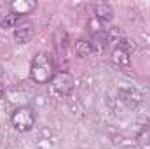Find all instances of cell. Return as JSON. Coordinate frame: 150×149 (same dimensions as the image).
<instances>
[{"label":"cell","mask_w":150,"mask_h":149,"mask_svg":"<svg viewBox=\"0 0 150 149\" xmlns=\"http://www.w3.org/2000/svg\"><path fill=\"white\" fill-rule=\"evenodd\" d=\"M30 75H32V79L35 82H38V84L51 82V79L54 75V65H52L51 56L45 54V53H38L37 56L33 58V62H32Z\"/></svg>","instance_id":"6da1fadb"},{"label":"cell","mask_w":150,"mask_h":149,"mask_svg":"<svg viewBox=\"0 0 150 149\" xmlns=\"http://www.w3.org/2000/svg\"><path fill=\"white\" fill-rule=\"evenodd\" d=\"M11 125L18 132H30L35 125V111L28 105L18 107L11 114Z\"/></svg>","instance_id":"7a4b0ae2"},{"label":"cell","mask_w":150,"mask_h":149,"mask_svg":"<svg viewBox=\"0 0 150 149\" xmlns=\"http://www.w3.org/2000/svg\"><path fill=\"white\" fill-rule=\"evenodd\" d=\"M49 84H51V88H52L54 93H58L59 97H67L74 90V77H72V74H68L65 70L54 72V75H52V79H51Z\"/></svg>","instance_id":"3957f363"},{"label":"cell","mask_w":150,"mask_h":149,"mask_svg":"<svg viewBox=\"0 0 150 149\" xmlns=\"http://www.w3.org/2000/svg\"><path fill=\"white\" fill-rule=\"evenodd\" d=\"M131 49H133V44L129 40L119 39L115 49L112 51V62L119 67H127L131 62Z\"/></svg>","instance_id":"277c9868"},{"label":"cell","mask_w":150,"mask_h":149,"mask_svg":"<svg viewBox=\"0 0 150 149\" xmlns=\"http://www.w3.org/2000/svg\"><path fill=\"white\" fill-rule=\"evenodd\" d=\"M119 98L122 104H126L127 107H138L143 102V95L134 90V88H127V90H120L119 91Z\"/></svg>","instance_id":"5b68a950"},{"label":"cell","mask_w":150,"mask_h":149,"mask_svg":"<svg viewBox=\"0 0 150 149\" xmlns=\"http://www.w3.org/2000/svg\"><path fill=\"white\" fill-rule=\"evenodd\" d=\"M33 34H35V30H33V25H30V23H23V25H18L14 28V39L18 44L30 42L33 39Z\"/></svg>","instance_id":"8992f818"},{"label":"cell","mask_w":150,"mask_h":149,"mask_svg":"<svg viewBox=\"0 0 150 149\" xmlns=\"http://www.w3.org/2000/svg\"><path fill=\"white\" fill-rule=\"evenodd\" d=\"M94 18L101 23H107V21H112L113 18V9L108 4H96L94 5Z\"/></svg>","instance_id":"52a82bcc"},{"label":"cell","mask_w":150,"mask_h":149,"mask_svg":"<svg viewBox=\"0 0 150 149\" xmlns=\"http://www.w3.org/2000/svg\"><path fill=\"white\" fill-rule=\"evenodd\" d=\"M33 9H35V2H25V0H18V2H12V4H11V12H14V14H18V16L30 14Z\"/></svg>","instance_id":"ba28073f"},{"label":"cell","mask_w":150,"mask_h":149,"mask_svg":"<svg viewBox=\"0 0 150 149\" xmlns=\"http://www.w3.org/2000/svg\"><path fill=\"white\" fill-rule=\"evenodd\" d=\"M107 42H108V35H107L105 32H100V34L93 35V40H91L93 51H94L96 54H101V53L107 49Z\"/></svg>","instance_id":"9c48e42d"},{"label":"cell","mask_w":150,"mask_h":149,"mask_svg":"<svg viewBox=\"0 0 150 149\" xmlns=\"http://www.w3.org/2000/svg\"><path fill=\"white\" fill-rule=\"evenodd\" d=\"M75 53H77L80 58H86V56H89L91 53H94L91 40H79V42L75 44Z\"/></svg>","instance_id":"30bf717a"},{"label":"cell","mask_w":150,"mask_h":149,"mask_svg":"<svg viewBox=\"0 0 150 149\" xmlns=\"http://www.w3.org/2000/svg\"><path fill=\"white\" fill-rule=\"evenodd\" d=\"M21 18H23V16H18V14L11 12V14H5V18L2 19L0 25H2V28H16V27L19 25Z\"/></svg>","instance_id":"8fae6325"},{"label":"cell","mask_w":150,"mask_h":149,"mask_svg":"<svg viewBox=\"0 0 150 149\" xmlns=\"http://www.w3.org/2000/svg\"><path fill=\"white\" fill-rule=\"evenodd\" d=\"M2 97H4V86L0 84V98H2Z\"/></svg>","instance_id":"7c38bea8"},{"label":"cell","mask_w":150,"mask_h":149,"mask_svg":"<svg viewBox=\"0 0 150 149\" xmlns=\"http://www.w3.org/2000/svg\"><path fill=\"white\" fill-rule=\"evenodd\" d=\"M131 149H138V148H131Z\"/></svg>","instance_id":"4fadbf2b"}]
</instances>
